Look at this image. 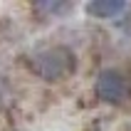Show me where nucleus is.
I'll return each instance as SVG.
<instances>
[{"label": "nucleus", "instance_id": "f257e3e1", "mask_svg": "<svg viewBox=\"0 0 131 131\" xmlns=\"http://www.w3.org/2000/svg\"><path fill=\"white\" fill-rule=\"evenodd\" d=\"M32 67L42 79H59V77H64L69 72L72 54L67 50H62V47H52V50L37 52L35 59H32Z\"/></svg>", "mask_w": 131, "mask_h": 131}, {"label": "nucleus", "instance_id": "f03ea898", "mask_svg": "<svg viewBox=\"0 0 131 131\" xmlns=\"http://www.w3.org/2000/svg\"><path fill=\"white\" fill-rule=\"evenodd\" d=\"M96 96L106 104H119L126 96V79L116 69H104L96 77Z\"/></svg>", "mask_w": 131, "mask_h": 131}, {"label": "nucleus", "instance_id": "7ed1b4c3", "mask_svg": "<svg viewBox=\"0 0 131 131\" xmlns=\"http://www.w3.org/2000/svg\"><path fill=\"white\" fill-rule=\"evenodd\" d=\"M124 3L121 0H94L87 5V13L94 15V17H116V15L124 13Z\"/></svg>", "mask_w": 131, "mask_h": 131}]
</instances>
